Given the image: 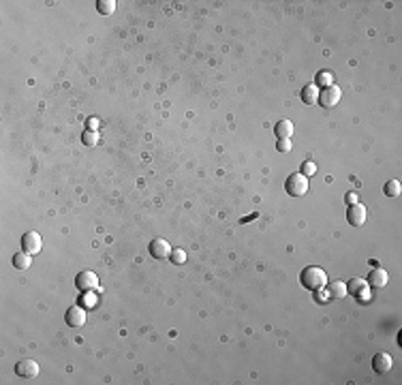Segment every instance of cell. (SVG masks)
<instances>
[{"label": "cell", "instance_id": "cell-1", "mask_svg": "<svg viewBox=\"0 0 402 385\" xmlns=\"http://www.w3.org/2000/svg\"><path fill=\"white\" fill-rule=\"evenodd\" d=\"M300 282L306 289H310V291H317V289H321V287L327 285V274H325V270H321V268H317V266H308V268L302 270Z\"/></svg>", "mask_w": 402, "mask_h": 385}, {"label": "cell", "instance_id": "cell-2", "mask_svg": "<svg viewBox=\"0 0 402 385\" xmlns=\"http://www.w3.org/2000/svg\"><path fill=\"white\" fill-rule=\"evenodd\" d=\"M284 191L289 192L291 197H304L308 192V178L304 173H291L284 182Z\"/></svg>", "mask_w": 402, "mask_h": 385}, {"label": "cell", "instance_id": "cell-3", "mask_svg": "<svg viewBox=\"0 0 402 385\" xmlns=\"http://www.w3.org/2000/svg\"><path fill=\"white\" fill-rule=\"evenodd\" d=\"M43 248V237L37 233V231H26L22 235V250L28 255H37L41 253Z\"/></svg>", "mask_w": 402, "mask_h": 385}, {"label": "cell", "instance_id": "cell-4", "mask_svg": "<svg viewBox=\"0 0 402 385\" xmlns=\"http://www.w3.org/2000/svg\"><path fill=\"white\" fill-rule=\"evenodd\" d=\"M347 293L355 295L360 302H368L370 300V285H368V280H364V278H353L347 285Z\"/></svg>", "mask_w": 402, "mask_h": 385}, {"label": "cell", "instance_id": "cell-5", "mask_svg": "<svg viewBox=\"0 0 402 385\" xmlns=\"http://www.w3.org/2000/svg\"><path fill=\"white\" fill-rule=\"evenodd\" d=\"M340 96H342V92H340V88H336L334 83L332 86H327V88H321L319 90V105L321 107H336L338 105V101H340Z\"/></svg>", "mask_w": 402, "mask_h": 385}, {"label": "cell", "instance_id": "cell-6", "mask_svg": "<svg viewBox=\"0 0 402 385\" xmlns=\"http://www.w3.org/2000/svg\"><path fill=\"white\" fill-rule=\"evenodd\" d=\"M75 287L80 289V291H94V289L99 287V276H96L92 270H83V272L77 274Z\"/></svg>", "mask_w": 402, "mask_h": 385}, {"label": "cell", "instance_id": "cell-7", "mask_svg": "<svg viewBox=\"0 0 402 385\" xmlns=\"http://www.w3.org/2000/svg\"><path fill=\"white\" fill-rule=\"evenodd\" d=\"M64 321H67L69 327H83L86 325V308L81 304L80 306H71L67 312H64Z\"/></svg>", "mask_w": 402, "mask_h": 385}, {"label": "cell", "instance_id": "cell-8", "mask_svg": "<svg viewBox=\"0 0 402 385\" xmlns=\"http://www.w3.org/2000/svg\"><path fill=\"white\" fill-rule=\"evenodd\" d=\"M366 216H368V212H366V208H364L362 203L349 205V210H347V221H349V225H353V227H362V225L366 223Z\"/></svg>", "mask_w": 402, "mask_h": 385}, {"label": "cell", "instance_id": "cell-9", "mask_svg": "<svg viewBox=\"0 0 402 385\" xmlns=\"http://www.w3.org/2000/svg\"><path fill=\"white\" fill-rule=\"evenodd\" d=\"M15 375L22 379H35L39 375V364L35 359H22L15 364Z\"/></svg>", "mask_w": 402, "mask_h": 385}, {"label": "cell", "instance_id": "cell-10", "mask_svg": "<svg viewBox=\"0 0 402 385\" xmlns=\"http://www.w3.org/2000/svg\"><path fill=\"white\" fill-rule=\"evenodd\" d=\"M150 255L154 257V259H167V257L171 255L169 242L163 240V237H154V240L150 242Z\"/></svg>", "mask_w": 402, "mask_h": 385}, {"label": "cell", "instance_id": "cell-11", "mask_svg": "<svg viewBox=\"0 0 402 385\" xmlns=\"http://www.w3.org/2000/svg\"><path fill=\"white\" fill-rule=\"evenodd\" d=\"M394 366V359L390 353H377V355L372 357V370L379 372V375H385V372H390Z\"/></svg>", "mask_w": 402, "mask_h": 385}, {"label": "cell", "instance_id": "cell-12", "mask_svg": "<svg viewBox=\"0 0 402 385\" xmlns=\"http://www.w3.org/2000/svg\"><path fill=\"white\" fill-rule=\"evenodd\" d=\"M387 280H390V276H387V272L383 268H372L370 270V274H368V285H372V287H377V289H381V287H385L387 285Z\"/></svg>", "mask_w": 402, "mask_h": 385}, {"label": "cell", "instance_id": "cell-13", "mask_svg": "<svg viewBox=\"0 0 402 385\" xmlns=\"http://www.w3.org/2000/svg\"><path fill=\"white\" fill-rule=\"evenodd\" d=\"M274 133L278 139H291L293 135V122L291 120H278L274 124Z\"/></svg>", "mask_w": 402, "mask_h": 385}, {"label": "cell", "instance_id": "cell-14", "mask_svg": "<svg viewBox=\"0 0 402 385\" xmlns=\"http://www.w3.org/2000/svg\"><path fill=\"white\" fill-rule=\"evenodd\" d=\"M300 96L306 105H317V103H319V88H317L315 83H310V86H306L302 90Z\"/></svg>", "mask_w": 402, "mask_h": 385}, {"label": "cell", "instance_id": "cell-15", "mask_svg": "<svg viewBox=\"0 0 402 385\" xmlns=\"http://www.w3.org/2000/svg\"><path fill=\"white\" fill-rule=\"evenodd\" d=\"M11 263H13V268H17V270H28L30 268V263H32V255H28V253H15L13 255V259H11Z\"/></svg>", "mask_w": 402, "mask_h": 385}, {"label": "cell", "instance_id": "cell-16", "mask_svg": "<svg viewBox=\"0 0 402 385\" xmlns=\"http://www.w3.org/2000/svg\"><path fill=\"white\" fill-rule=\"evenodd\" d=\"M332 81H334L332 71H319L317 77H315V86L317 88H327V86H332Z\"/></svg>", "mask_w": 402, "mask_h": 385}, {"label": "cell", "instance_id": "cell-17", "mask_svg": "<svg viewBox=\"0 0 402 385\" xmlns=\"http://www.w3.org/2000/svg\"><path fill=\"white\" fill-rule=\"evenodd\" d=\"M327 291H329V295H332V298H347V285H345V282H340V280H336V282H332V285H329V289H327Z\"/></svg>", "mask_w": 402, "mask_h": 385}, {"label": "cell", "instance_id": "cell-18", "mask_svg": "<svg viewBox=\"0 0 402 385\" xmlns=\"http://www.w3.org/2000/svg\"><path fill=\"white\" fill-rule=\"evenodd\" d=\"M383 192L387 197H398L402 192V184L398 182V180H387L385 186H383Z\"/></svg>", "mask_w": 402, "mask_h": 385}, {"label": "cell", "instance_id": "cell-19", "mask_svg": "<svg viewBox=\"0 0 402 385\" xmlns=\"http://www.w3.org/2000/svg\"><path fill=\"white\" fill-rule=\"evenodd\" d=\"M96 11H99L101 15H112L116 11V0H99V2H96Z\"/></svg>", "mask_w": 402, "mask_h": 385}, {"label": "cell", "instance_id": "cell-20", "mask_svg": "<svg viewBox=\"0 0 402 385\" xmlns=\"http://www.w3.org/2000/svg\"><path fill=\"white\" fill-rule=\"evenodd\" d=\"M169 259H171V263H176V266H182V263L186 261V253L182 248H171Z\"/></svg>", "mask_w": 402, "mask_h": 385}, {"label": "cell", "instance_id": "cell-21", "mask_svg": "<svg viewBox=\"0 0 402 385\" xmlns=\"http://www.w3.org/2000/svg\"><path fill=\"white\" fill-rule=\"evenodd\" d=\"M300 173H304V176H306V178L315 176V173H317V165L313 163V160H306V163H302V169H300Z\"/></svg>", "mask_w": 402, "mask_h": 385}, {"label": "cell", "instance_id": "cell-22", "mask_svg": "<svg viewBox=\"0 0 402 385\" xmlns=\"http://www.w3.org/2000/svg\"><path fill=\"white\" fill-rule=\"evenodd\" d=\"M81 139H83V144H86V146H94L96 141H99V133H96V131H86V133L81 135Z\"/></svg>", "mask_w": 402, "mask_h": 385}, {"label": "cell", "instance_id": "cell-23", "mask_svg": "<svg viewBox=\"0 0 402 385\" xmlns=\"http://www.w3.org/2000/svg\"><path fill=\"white\" fill-rule=\"evenodd\" d=\"M315 300L317 302H323V304H325V302H329V300H332V295H329V291H325V289H317V291H315Z\"/></svg>", "mask_w": 402, "mask_h": 385}, {"label": "cell", "instance_id": "cell-24", "mask_svg": "<svg viewBox=\"0 0 402 385\" xmlns=\"http://www.w3.org/2000/svg\"><path fill=\"white\" fill-rule=\"evenodd\" d=\"M276 150H278V152H289V150H291V139H278Z\"/></svg>", "mask_w": 402, "mask_h": 385}, {"label": "cell", "instance_id": "cell-25", "mask_svg": "<svg viewBox=\"0 0 402 385\" xmlns=\"http://www.w3.org/2000/svg\"><path fill=\"white\" fill-rule=\"evenodd\" d=\"M347 203H349V205L360 203V201H358V192H347Z\"/></svg>", "mask_w": 402, "mask_h": 385}, {"label": "cell", "instance_id": "cell-26", "mask_svg": "<svg viewBox=\"0 0 402 385\" xmlns=\"http://www.w3.org/2000/svg\"><path fill=\"white\" fill-rule=\"evenodd\" d=\"M99 124H101V122L96 120V118H90L88 120V131H96V126H99Z\"/></svg>", "mask_w": 402, "mask_h": 385}, {"label": "cell", "instance_id": "cell-27", "mask_svg": "<svg viewBox=\"0 0 402 385\" xmlns=\"http://www.w3.org/2000/svg\"><path fill=\"white\" fill-rule=\"evenodd\" d=\"M83 304H86V306H92V304H94V295L90 293V291H86V298H83Z\"/></svg>", "mask_w": 402, "mask_h": 385}]
</instances>
